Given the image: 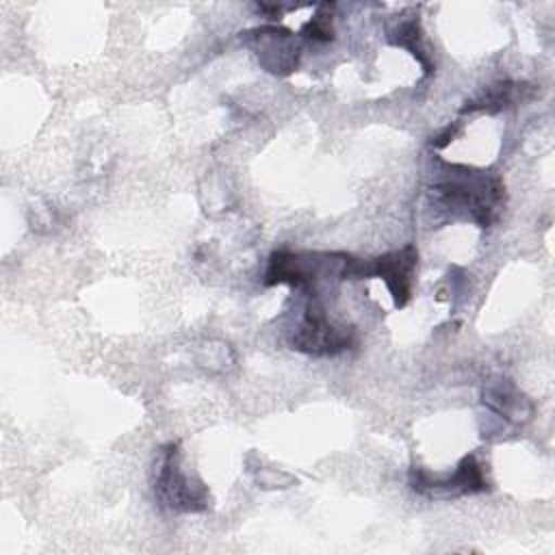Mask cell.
Wrapping results in <instances>:
<instances>
[{
    "instance_id": "5",
    "label": "cell",
    "mask_w": 555,
    "mask_h": 555,
    "mask_svg": "<svg viewBox=\"0 0 555 555\" xmlns=\"http://www.w3.org/2000/svg\"><path fill=\"white\" fill-rule=\"evenodd\" d=\"M410 483H412V488L416 492L427 494V496H438V499L473 494V492H481V490L488 488L483 470L477 464L475 455L462 457V462L457 464L455 473L447 475V477H431L423 468H412Z\"/></svg>"
},
{
    "instance_id": "2",
    "label": "cell",
    "mask_w": 555,
    "mask_h": 555,
    "mask_svg": "<svg viewBox=\"0 0 555 555\" xmlns=\"http://www.w3.org/2000/svg\"><path fill=\"white\" fill-rule=\"evenodd\" d=\"M418 260V251L412 243L397 251H388L384 256H377L375 260L360 262L351 256L345 258L340 278H371L377 275L386 282L395 304L401 308L408 304L412 293V273Z\"/></svg>"
},
{
    "instance_id": "8",
    "label": "cell",
    "mask_w": 555,
    "mask_h": 555,
    "mask_svg": "<svg viewBox=\"0 0 555 555\" xmlns=\"http://www.w3.org/2000/svg\"><path fill=\"white\" fill-rule=\"evenodd\" d=\"M304 33L314 39V41H330L332 39V26H330V15H317L312 17L306 26Z\"/></svg>"
},
{
    "instance_id": "6",
    "label": "cell",
    "mask_w": 555,
    "mask_h": 555,
    "mask_svg": "<svg viewBox=\"0 0 555 555\" xmlns=\"http://www.w3.org/2000/svg\"><path fill=\"white\" fill-rule=\"evenodd\" d=\"M314 278L312 260H301L299 254L291 251H275L269 258V267L264 273V284H291V286H306Z\"/></svg>"
},
{
    "instance_id": "7",
    "label": "cell",
    "mask_w": 555,
    "mask_h": 555,
    "mask_svg": "<svg viewBox=\"0 0 555 555\" xmlns=\"http://www.w3.org/2000/svg\"><path fill=\"white\" fill-rule=\"evenodd\" d=\"M512 91H514V85L512 82H499L494 87H488L481 95H477L475 100L466 102V106L462 108L464 113L466 111H490V113H496L505 106H509L512 102Z\"/></svg>"
},
{
    "instance_id": "4",
    "label": "cell",
    "mask_w": 555,
    "mask_h": 555,
    "mask_svg": "<svg viewBox=\"0 0 555 555\" xmlns=\"http://www.w3.org/2000/svg\"><path fill=\"white\" fill-rule=\"evenodd\" d=\"M353 343L351 330H336L319 301H310L304 314V323L293 336L295 349L310 356H336Z\"/></svg>"
},
{
    "instance_id": "1",
    "label": "cell",
    "mask_w": 555,
    "mask_h": 555,
    "mask_svg": "<svg viewBox=\"0 0 555 555\" xmlns=\"http://www.w3.org/2000/svg\"><path fill=\"white\" fill-rule=\"evenodd\" d=\"M154 492L163 505L176 512H202L208 507V490L182 470L176 442H169L160 451Z\"/></svg>"
},
{
    "instance_id": "3",
    "label": "cell",
    "mask_w": 555,
    "mask_h": 555,
    "mask_svg": "<svg viewBox=\"0 0 555 555\" xmlns=\"http://www.w3.org/2000/svg\"><path fill=\"white\" fill-rule=\"evenodd\" d=\"M434 191H438L440 199L455 210L470 212V219H475L481 228L490 225L496 204L501 202L503 186L499 178H468V180H453L442 182Z\"/></svg>"
}]
</instances>
